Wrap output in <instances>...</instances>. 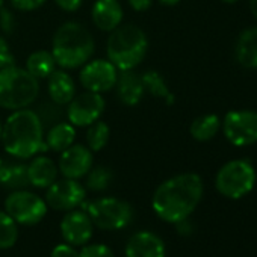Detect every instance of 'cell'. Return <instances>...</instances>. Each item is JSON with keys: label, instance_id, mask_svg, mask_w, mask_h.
I'll return each mask as SVG.
<instances>
[{"label": "cell", "instance_id": "6da1fadb", "mask_svg": "<svg viewBox=\"0 0 257 257\" xmlns=\"http://www.w3.org/2000/svg\"><path fill=\"white\" fill-rule=\"evenodd\" d=\"M203 192L204 185L198 174H177L156 188L152 198V207L162 221L176 224L191 216L200 204Z\"/></svg>", "mask_w": 257, "mask_h": 257}, {"label": "cell", "instance_id": "7a4b0ae2", "mask_svg": "<svg viewBox=\"0 0 257 257\" xmlns=\"http://www.w3.org/2000/svg\"><path fill=\"white\" fill-rule=\"evenodd\" d=\"M5 152L19 159H32L47 152L44 141V125L34 109L25 107L13 110L2 125L0 138Z\"/></svg>", "mask_w": 257, "mask_h": 257}, {"label": "cell", "instance_id": "3957f363", "mask_svg": "<svg viewBox=\"0 0 257 257\" xmlns=\"http://www.w3.org/2000/svg\"><path fill=\"white\" fill-rule=\"evenodd\" d=\"M95 43L91 32L79 22L61 25L52 40V55L62 70H74L86 64L94 55Z\"/></svg>", "mask_w": 257, "mask_h": 257}, {"label": "cell", "instance_id": "277c9868", "mask_svg": "<svg viewBox=\"0 0 257 257\" xmlns=\"http://www.w3.org/2000/svg\"><path fill=\"white\" fill-rule=\"evenodd\" d=\"M149 40L146 32L135 25H119L109 32L106 43L107 59L118 71L135 70L146 59Z\"/></svg>", "mask_w": 257, "mask_h": 257}, {"label": "cell", "instance_id": "5b68a950", "mask_svg": "<svg viewBox=\"0 0 257 257\" xmlns=\"http://www.w3.org/2000/svg\"><path fill=\"white\" fill-rule=\"evenodd\" d=\"M40 95V80L26 68L11 65L0 70V107L19 110L29 107Z\"/></svg>", "mask_w": 257, "mask_h": 257}, {"label": "cell", "instance_id": "8992f818", "mask_svg": "<svg viewBox=\"0 0 257 257\" xmlns=\"http://www.w3.org/2000/svg\"><path fill=\"white\" fill-rule=\"evenodd\" d=\"M255 170L245 159H234L224 164L215 179L216 191L230 200H239L248 195L255 185Z\"/></svg>", "mask_w": 257, "mask_h": 257}, {"label": "cell", "instance_id": "52a82bcc", "mask_svg": "<svg viewBox=\"0 0 257 257\" xmlns=\"http://www.w3.org/2000/svg\"><path fill=\"white\" fill-rule=\"evenodd\" d=\"M94 225L101 230H121L134 219V207L115 197H101L82 204Z\"/></svg>", "mask_w": 257, "mask_h": 257}, {"label": "cell", "instance_id": "ba28073f", "mask_svg": "<svg viewBox=\"0 0 257 257\" xmlns=\"http://www.w3.org/2000/svg\"><path fill=\"white\" fill-rule=\"evenodd\" d=\"M47 203L28 189L13 191L5 200V212L22 225H35L47 215Z\"/></svg>", "mask_w": 257, "mask_h": 257}, {"label": "cell", "instance_id": "9c48e42d", "mask_svg": "<svg viewBox=\"0 0 257 257\" xmlns=\"http://www.w3.org/2000/svg\"><path fill=\"white\" fill-rule=\"evenodd\" d=\"M225 140L236 147H246L257 143V112L230 110L221 121Z\"/></svg>", "mask_w": 257, "mask_h": 257}, {"label": "cell", "instance_id": "30bf717a", "mask_svg": "<svg viewBox=\"0 0 257 257\" xmlns=\"http://www.w3.org/2000/svg\"><path fill=\"white\" fill-rule=\"evenodd\" d=\"M86 188L79 180L61 179L55 180L46 192V203L50 209L59 212H68L77 209L85 203Z\"/></svg>", "mask_w": 257, "mask_h": 257}, {"label": "cell", "instance_id": "8fae6325", "mask_svg": "<svg viewBox=\"0 0 257 257\" xmlns=\"http://www.w3.org/2000/svg\"><path fill=\"white\" fill-rule=\"evenodd\" d=\"M118 70L109 59H89L79 73L80 85L91 92H107L115 88Z\"/></svg>", "mask_w": 257, "mask_h": 257}, {"label": "cell", "instance_id": "7c38bea8", "mask_svg": "<svg viewBox=\"0 0 257 257\" xmlns=\"http://www.w3.org/2000/svg\"><path fill=\"white\" fill-rule=\"evenodd\" d=\"M106 101L101 94L86 91L77 97L74 95V98L68 103L65 112L67 121L71 122L74 127H88L100 119Z\"/></svg>", "mask_w": 257, "mask_h": 257}, {"label": "cell", "instance_id": "4fadbf2b", "mask_svg": "<svg viewBox=\"0 0 257 257\" xmlns=\"http://www.w3.org/2000/svg\"><path fill=\"white\" fill-rule=\"evenodd\" d=\"M92 164H94L92 152L83 144H73L64 152H61L58 161V170L65 179L79 180L89 173Z\"/></svg>", "mask_w": 257, "mask_h": 257}, {"label": "cell", "instance_id": "5bb4252c", "mask_svg": "<svg viewBox=\"0 0 257 257\" xmlns=\"http://www.w3.org/2000/svg\"><path fill=\"white\" fill-rule=\"evenodd\" d=\"M94 224L85 210H68L61 221V233L67 243L73 246L86 245L92 236Z\"/></svg>", "mask_w": 257, "mask_h": 257}, {"label": "cell", "instance_id": "9a60e30c", "mask_svg": "<svg viewBox=\"0 0 257 257\" xmlns=\"http://www.w3.org/2000/svg\"><path fill=\"white\" fill-rule=\"evenodd\" d=\"M125 257H165V243L156 233L138 231L127 240Z\"/></svg>", "mask_w": 257, "mask_h": 257}, {"label": "cell", "instance_id": "2e32d148", "mask_svg": "<svg viewBox=\"0 0 257 257\" xmlns=\"http://www.w3.org/2000/svg\"><path fill=\"white\" fill-rule=\"evenodd\" d=\"M91 19L97 29L112 32L122 23L124 11L118 0H95L91 10Z\"/></svg>", "mask_w": 257, "mask_h": 257}, {"label": "cell", "instance_id": "e0dca14e", "mask_svg": "<svg viewBox=\"0 0 257 257\" xmlns=\"http://www.w3.org/2000/svg\"><path fill=\"white\" fill-rule=\"evenodd\" d=\"M115 89H116V97L125 106H137L146 94L141 74H137L134 70L118 73Z\"/></svg>", "mask_w": 257, "mask_h": 257}, {"label": "cell", "instance_id": "ac0fdd59", "mask_svg": "<svg viewBox=\"0 0 257 257\" xmlns=\"http://www.w3.org/2000/svg\"><path fill=\"white\" fill-rule=\"evenodd\" d=\"M47 92L52 101L65 106L76 95V82L67 70H55L47 77Z\"/></svg>", "mask_w": 257, "mask_h": 257}, {"label": "cell", "instance_id": "d6986e66", "mask_svg": "<svg viewBox=\"0 0 257 257\" xmlns=\"http://www.w3.org/2000/svg\"><path fill=\"white\" fill-rule=\"evenodd\" d=\"M58 165L47 156L37 155L28 164V179L29 185L40 189H47L58 179Z\"/></svg>", "mask_w": 257, "mask_h": 257}, {"label": "cell", "instance_id": "ffe728a7", "mask_svg": "<svg viewBox=\"0 0 257 257\" xmlns=\"http://www.w3.org/2000/svg\"><path fill=\"white\" fill-rule=\"evenodd\" d=\"M76 140V127L68 121H58L56 124L50 125L47 134H44V141L47 150L61 153L70 146L74 144Z\"/></svg>", "mask_w": 257, "mask_h": 257}, {"label": "cell", "instance_id": "44dd1931", "mask_svg": "<svg viewBox=\"0 0 257 257\" xmlns=\"http://www.w3.org/2000/svg\"><path fill=\"white\" fill-rule=\"evenodd\" d=\"M236 59L242 67L257 68V28H249L240 34L236 43Z\"/></svg>", "mask_w": 257, "mask_h": 257}, {"label": "cell", "instance_id": "7402d4cb", "mask_svg": "<svg viewBox=\"0 0 257 257\" xmlns=\"http://www.w3.org/2000/svg\"><path fill=\"white\" fill-rule=\"evenodd\" d=\"M0 186L13 191L28 188V165L23 162H2L0 165Z\"/></svg>", "mask_w": 257, "mask_h": 257}, {"label": "cell", "instance_id": "603a6c76", "mask_svg": "<svg viewBox=\"0 0 257 257\" xmlns=\"http://www.w3.org/2000/svg\"><path fill=\"white\" fill-rule=\"evenodd\" d=\"M35 79H47L56 70V61L50 50H35L26 59L25 67Z\"/></svg>", "mask_w": 257, "mask_h": 257}, {"label": "cell", "instance_id": "cb8c5ba5", "mask_svg": "<svg viewBox=\"0 0 257 257\" xmlns=\"http://www.w3.org/2000/svg\"><path fill=\"white\" fill-rule=\"evenodd\" d=\"M219 128H221L219 116L215 113H206L192 121V124L189 127V134L195 141L206 143L216 137Z\"/></svg>", "mask_w": 257, "mask_h": 257}, {"label": "cell", "instance_id": "d4e9b609", "mask_svg": "<svg viewBox=\"0 0 257 257\" xmlns=\"http://www.w3.org/2000/svg\"><path fill=\"white\" fill-rule=\"evenodd\" d=\"M141 80H143L146 92H149L155 98L164 100L167 104H173L174 103V95L170 91V88H168L165 79L162 77V74H159V71L147 70V71H144L141 74Z\"/></svg>", "mask_w": 257, "mask_h": 257}, {"label": "cell", "instance_id": "484cf974", "mask_svg": "<svg viewBox=\"0 0 257 257\" xmlns=\"http://www.w3.org/2000/svg\"><path fill=\"white\" fill-rule=\"evenodd\" d=\"M110 138V128L107 122L104 121H95L91 125H88L86 132V147L94 153V152H101Z\"/></svg>", "mask_w": 257, "mask_h": 257}, {"label": "cell", "instance_id": "4316f807", "mask_svg": "<svg viewBox=\"0 0 257 257\" xmlns=\"http://www.w3.org/2000/svg\"><path fill=\"white\" fill-rule=\"evenodd\" d=\"M86 182H85V188L92 191V192H101L106 191L112 180H113V173L110 168L104 167V165H98L89 170V173L85 176Z\"/></svg>", "mask_w": 257, "mask_h": 257}, {"label": "cell", "instance_id": "83f0119b", "mask_svg": "<svg viewBox=\"0 0 257 257\" xmlns=\"http://www.w3.org/2000/svg\"><path fill=\"white\" fill-rule=\"evenodd\" d=\"M19 239L17 222L7 213L0 210V249H8L16 245Z\"/></svg>", "mask_w": 257, "mask_h": 257}, {"label": "cell", "instance_id": "f1b7e54d", "mask_svg": "<svg viewBox=\"0 0 257 257\" xmlns=\"http://www.w3.org/2000/svg\"><path fill=\"white\" fill-rule=\"evenodd\" d=\"M61 104H56L55 101H49V103H41L40 107L35 110L43 122V125H53L58 121L62 119V110H61Z\"/></svg>", "mask_w": 257, "mask_h": 257}, {"label": "cell", "instance_id": "f546056e", "mask_svg": "<svg viewBox=\"0 0 257 257\" xmlns=\"http://www.w3.org/2000/svg\"><path fill=\"white\" fill-rule=\"evenodd\" d=\"M79 257H115V255L107 245L92 243V245H85L79 252Z\"/></svg>", "mask_w": 257, "mask_h": 257}, {"label": "cell", "instance_id": "4dcf8cb0", "mask_svg": "<svg viewBox=\"0 0 257 257\" xmlns=\"http://www.w3.org/2000/svg\"><path fill=\"white\" fill-rule=\"evenodd\" d=\"M0 31L5 35H11L16 31V16L7 7H0Z\"/></svg>", "mask_w": 257, "mask_h": 257}, {"label": "cell", "instance_id": "1f68e13d", "mask_svg": "<svg viewBox=\"0 0 257 257\" xmlns=\"http://www.w3.org/2000/svg\"><path fill=\"white\" fill-rule=\"evenodd\" d=\"M11 65H16V56L11 52L10 43L0 35V70Z\"/></svg>", "mask_w": 257, "mask_h": 257}, {"label": "cell", "instance_id": "d6a6232c", "mask_svg": "<svg viewBox=\"0 0 257 257\" xmlns=\"http://www.w3.org/2000/svg\"><path fill=\"white\" fill-rule=\"evenodd\" d=\"M47 0H11V7L20 13H32L40 10Z\"/></svg>", "mask_w": 257, "mask_h": 257}, {"label": "cell", "instance_id": "836d02e7", "mask_svg": "<svg viewBox=\"0 0 257 257\" xmlns=\"http://www.w3.org/2000/svg\"><path fill=\"white\" fill-rule=\"evenodd\" d=\"M50 257H79V252L70 243H59L52 249Z\"/></svg>", "mask_w": 257, "mask_h": 257}, {"label": "cell", "instance_id": "e575fe53", "mask_svg": "<svg viewBox=\"0 0 257 257\" xmlns=\"http://www.w3.org/2000/svg\"><path fill=\"white\" fill-rule=\"evenodd\" d=\"M53 2L65 13H76L80 10L83 0H53Z\"/></svg>", "mask_w": 257, "mask_h": 257}, {"label": "cell", "instance_id": "d590c367", "mask_svg": "<svg viewBox=\"0 0 257 257\" xmlns=\"http://www.w3.org/2000/svg\"><path fill=\"white\" fill-rule=\"evenodd\" d=\"M127 2H128V7L135 13H146L153 5V0H127Z\"/></svg>", "mask_w": 257, "mask_h": 257}, {"label": "cell", "instance_id": "8d00e7d4", "mask_svg": "<svg viewBox=\"0 0 257 257\" xmlns=\"http://www.w3.org/2000/svg\"><path fill=\"white\" fill-rule=\"evenodd\" d=\"M182 2V0H159V4L164 7H176Z\"/></svg>", "mask_w": 257, "mask_h": 257}, {"label": "cell", "instance_id": "74e56055", "mask_svg": "<svg viewBox=\"0 0 257 257\" xmlns=\"http://www.w3.org/2000/svg\"><path fill=\"white\" fill-rule=\"evenodd\" d=\"M249 10H251L252 16L257 19V0H249Z\"/></svg>", "mask_w": 257, "mask_h": 257}, {"label": "cell", "instance_id": "f35d334b", "mask_svg": "<svg viewBox=\"0 0 257 257\" xmlns=\"http://www.w3.org/2000/svg\"><path fill=\"white\" fill-rule=\"evenodd\" d=\"M221 2H224V4H227V5H233V4L237 2V0H221Z\"/></svg>", "mask_w": 257, "mask_h": 257}, {"label": "cell", "instance_id": "ab89813d", "mask_svg": "<svg viewBox=\"0 0 257 257\" xmlns=\"http://www.w3.org/2000/svg\"><path fill=\"white\" fill-rule=\"evenodd\" d=\"M2 125H4V122H2V119H0V138H2Z\"/></svg>", "mask_w": 257, "mask_h": 257}, {"label": "cell", "instance_id": "60d3db41", "mask_svg": "<svg viewBox=\"0 0 257 257\" xmlns=\"http://www.w3.org/2000/svg\"><path fill=\"white\" fill-rule=\"evenodd\" d=\"M2 162H4V161H2V158H0V165H2Z\"/></svg>", "mask_w": 257, "mask_h": 257}]
</instances>
